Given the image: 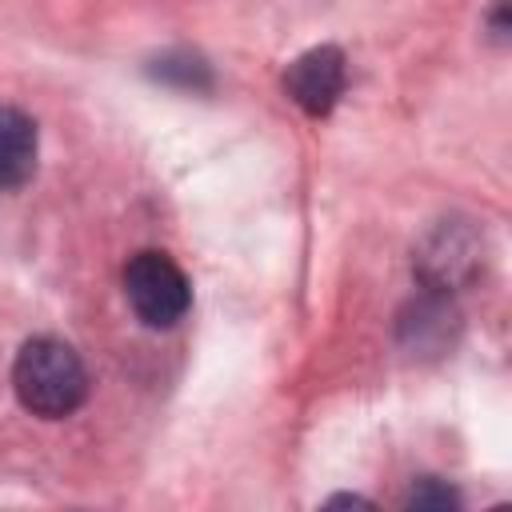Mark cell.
I'll return each mask as SVG.
<instances>
[{
    "instance_id": "6da1fadb",
    "label": "cell",
    "mask_w": 512,
    "mask_h": 512,
    "mask_svg": "<svg viewBox=\"0 0 512 512\" xmlns=\"http://www.w3.org/2000/svg\"><path fill=\"white\" fill-rule=\"evenodd\" d=\"M12 388L24 412L64 420L88 400V368L80 352L56 336H32L12 364Z\"/></svg>"
},
{
    "instance_id": "7a4b0ae2",
    "label": "cell",
    "mask_w": 512,
    "mask_h": 512,
    "mask_svg": "<svg viewBox=\"0 0 512 512\" xmlns=\"http://www.w3.org/2000/svg\"><path fill=\"white\" fill-rule=\"evenodd\" d=\"M124 296L148 328H172L192 304V284L168 252L144 248L124 264Z\"/></svg>"
},
{
    "instance_id": "3957f363",
    "label": "cell",
    "mask_w": 512,
    "mask_h": 512,
    "mask_svg": "<svg viewBox=\"0 0 512 512\" xmlns=\"http://www.w3.org/2000/svg\"><path fill=\"white\" fill-rule=\"evenodd\" d=\"M348 68H344V52L336 44H320L300 52L288 72H284V92L292 96V104H300L308 116H328L344 92Z\"/></svg>"
},
{
    "instance_id": "277c9868",
    "label": "cell",
    "mask_w": 512,
    "mask_h": 512,
    "mask_svg": "<svg viewBox=\"0 0 512 512\" xmlns=\"http://www.w3.org/2000/svg\"><path fill=\"white\" fill-rule=\"evenodd\" d=\"M476 272V236L460 224H440L420 252V280L432 292H452Z\"/></svg>"
},
{
    "instance_id": "5b68a950",
    "label": "cell",
    "mask_w": 512,
    "mask_h": 512,
    "mask_svg": "<svg viewBox=\"0 0 512 512\" xmlns=\"http://www.w3.org/2000/svg\"><path fill=\"white\" fill-rule=\"evenodd\" d=\"M36 120L0 104V188H24L36 172Z\"/></svg>"
},
{
    "instance_id": "8992f818",
    "label": "cell",
    "mask_w": 512,
    "mask_h": 512,
    "mask_svg": "<svg viewBox=\"0 0 512 512\" xmlns=\"http://www.w3.org/2000/svg\"><path fill=\"white\" fill-rule=\"evenodd\" d=\"M152 80L160 84H172V88H184V92H208L212 88V68L200 52H188V48H176V52H164L152 60Z\"/></svg>"
},
{
    "instance_id": "52a82bcc",
    "label": "cell",
    "mask_w": 512,
    "mask_h": 512,
    "mask_svg": "<svg viewBox=\"0 0 512 512\" xmlns=\"http://www.w3.org/2000/svg\"><path fill=\"white\" fill-rule=\"evenodd\" d=\"M404 504H408V508H428V512H448V508H460V496H456L444 480H436V476H420V480L408 488Z\"/></svg>"
},
{
    "instance_id": "ba28073f",
    "label": "cell",
    "mask_w": 512,
    "mask_h": 512,
    "mask_svg": "<svg viewBox=\"0 0 512 512\" xmlns=\"http://www.w3.org/2000/svg\"><path fill=\"white\" fill-rule=\"evenodd\" d=\"M332 504H368V500H360V496H332Z\"/></svg>"
}]
</instances>
